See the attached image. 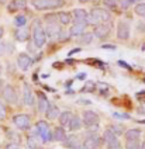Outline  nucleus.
<instances>
[{
  "mask_svg": "<svg viewBox=\"0 0 145 149\" xmlns=\"http://www.w3.org/2000/svg\"><path fill=\"white\" fill-rule=\"evenodd\" d=\"M110 20V13L104 8H100V7H94L92 8L90 14L87 17V24H92V25H99L102 23H106Z\"/></svg>",
  "mask_w": 145,
  "mask_h": 149,
  "instance_id": "nucleus-1",
  "label": "nucleus"
},
{
  "mask_svg": "<svg viewBox=\"0 0 145 149\" xmlns=\"http://www.w3.org/2000/svg\"><path fill=\"white\" fill-rule=\"evenodd\" d=\"M33 41H34V45L37 48H43L45 41H47V31L43 28L41 25V21L40 20H35L34 25H33Z\"/></svg>",
  "mask_w": 145,
  "mask_h": 149,
  "instance_id": "nucleus-2",
  "label": "nucleus"
},
{
  "mask_svg": "<svg viewBox=\"0 0 145 149\" xmlns=\"http://www.w3.org/2000/svg\"><path fill=\"white\" fill-rule=\"evenodd\" d=\"M63 0H33V6L37 10H54L63 6Z\"/></svg>",
  "mask_w": 145,
  "mask_h": 149,
  "instance_id": "nucleus-3",
  "label": "nucleus"
},
{
  "mask_svg": "<svg viewBox=\"0 0 145 149\" xmlns=\"http://www.w3.org/2000/svg\"><path fill=\"white\" fill-rule=\"evenodd\" d=\"M37 134L41 136L43 142H48L52 139L51 131H49V125L47 124L45 121H38V123H37Z\"/></svg>",
  "mask_w": 145,
  "mask_h": 149,
  "instance_id": "nucleus-4",
  "label": "nucleus"
},
{
  "mask_svg": "<svg viewBox=\"0 0 145 149\" xmlns=\"http://www.w3.org/2000/svg\"><path fill=\"white\" fill-rule=\"evenodd\" d=\"M13 123H14V125L17 127L18 130H23V131L28 130L30 125H31L30 117L27 114H17V116H14L13 117Z\"/></svg>",
  "mask_w": 145,
  "mask_h": 149,
  "instance_id": "nucleus-5",
  "label": "nucleus"
},
{
  "mask_svg": "<svg viewBox=\"0 0 145 149\" xmlns=\"http://www.w3.org/2000/svg\"><path fill=\"white\" fill-rule=\"evenodd\" d=\"M3 97L4 100L10 103V104H16L17 103V94H16V90H14V87L13 86H4V89H3Z\"/></svg>",
  "mask_w": 145,
  "mask_h": 149,
  "instance_id": "nucleus-6",
  "label": "nucleus"
},
{
  "mask_svg": "<svg viewBox=\"0 0 145 149\" xmlns=\"http://www.w3.org/2000/svg\"><path fill=\"white\" fill-rule=\"evenodd\" d=\"M83 124L89 128V127H92V125H96L99 124V116H97V113H94V111H85L83 113Z\"/></svg>",
  "mask_w": 145,
  "mask_h": 149,
  "instance_id": "nucleus-7",
  "label": "nucleus"
},
{
  "mask_svg": "<svg viewBox=\"0 0 145 149\" xmlns=\"http://www.w3.org/2000/svg\"><path fill=\"white\" fill-rule=\"evenodd\" d=\"M110 28H111L110 24L102 23V24L94 27V35H96L97 38H106V37H109V34H110Z\"/></svg>",
  "mask_w": 145,
  "mask_h": 149,
  "instance_id": "nucleus-8",
  "label": "nucleus"
},
{
  "mask_svg": "<svg viewBox=\"0 0 145 149\" xmlns=\"http://www.w3.org/2000/svg\"><path fill=\"white\" fill-rule=\"evenodd\" d=\"M117 37L120 40H128L130 38V25L125 21H120L117 25Z\"/></svg>",
  "mask_w": 145,
  "mask_h": 149,
  "instance_id": "nucleus-9",
  "label": "nucleus"
},
{
  "mask_svg": "<svg viewBox=\"0 0 145 149\" xmlns=\"http://www.w3.org/2000/svg\"><path fill=\"white\" fill-rule=\"evenodd\" d=\"M99 145H100V139L96 134H89L87 138L85 139V143H83V146L87 149H97Z\"/></svg>",
  "mask_w": 145,
  "mask_h": 149,
  "instance_id": "nucleus-10",
  "label": "nucleus"
},
{
  "mask_svg": "<svg viewBox=\"0 0 145 149\" xmlns=\"http://www.w3.org/2000/svg\"><path fill=\"white\" fill-rule=\"evenodd\" d=\"M17 63H18V66H20L21 70H27L28 68L31 66L33 59H31V56H30L28 54H20L18 58H17Z\"/></svg>",
  "mask_w": 145,
  "mask_h": 149,
  "instance_id": "nucleus-11",
  "label": "nucleus"
},
{
  "mask_svg": "<svg viewBox=\"0 0 145 149\" xmlns=\"http://www.w3.org/2000/svg\"><path fill=\"white\" fill-rule=\"evenodd\" d=\"M23 100H24V104L26 106H33L34 104V94H33V90H31V87L28 84H24Z\"/></svg>",
  "mask_w": 145,
  "mask_h": 149,
  "instance_id": "nucleus-12",
  "label": "nucleus"
},
{
  "mask_svg": "<svg viewBox=\"0 0 145 149\" xmlns=\"http://www.w3.org/2000/svg\"><path fill=\"white\" fill-rule=\"evenodd\" d=\"M86 27H87V23H76V24H73L72 27H70V30H69V35H72V37L82 35V34L85 33Z\"/></svg>",
  "mask_w": 145,
  "mask_h": 149,
  "instance_id": "nucleus-13",
  "label": "nucleus"
},
{
  "mask_svg": "<svg viewBox=\"0 0 145 149\" xmlns=\"http://www.w3.org/2000/svg\"><path fill=\"white\" fill-rule=\"evenodd\" d=\"M14 37H16V40L20 41V42L27 41V40L30 38V30H28L27 27L17 28V30H16V33H14Z\"/></svg>",
  "mask_w": 145,
  "mask_h": 149,
  "instance_id": "nucleus-14",
  "label": "nucleus"
},
{
  "mask_svg": "<svg viewBox=\"0 0 145 149\" xmlns=\"http://www.w3.org/2000/svg\"><path fill=\"white\" fill-rule=\"evenodd\" d=\"M27 7V0H11L9 4V11H17Z\"/></svg>",
  "mask_w": 145,
  "mask_h": 149,
  "instance_id": "nucleus-15",
  "label": "nucleus"
},
{
  "mask_svg": "<svg viewBox=\"0 0 145 149\" xmlns=\"http://www.w3.org/2000/svg\"><path fill=\"white\" fill-rule=\"evenodd\" d=\"M61 30L59 25L56 23H48V27H47V35L48 38H54V37H59Z\"/></svg>",
  "mask_w": 145,
  "mask_h": 149,
  "instance_id": "nucleus-16",
  "label": "nucleus"
},
{
  "mask_svg": "<svg viewBox=\"0 0 145 149\" xmlns=\"http://www.w3.org/2000/svg\"><path fill=\"white\" fill-rule=\"evenodd\" d=\"M73 17H75L76 23H87L89 14L86 13V10H83V8H76L73 11Z\"/></svg>",
  "mask_w": 145,
  "mask_h": 149,
  "instance_id": "nucleus-17",
  "label": "nucleus"
},
{
  "mask_svg": "<svg viewBox=\"0 0 145 149\" xmlns=\"http://www.w3.org/2000/svg\"><path fill=\"white\" fill-rule=\"evenodd\" d=\"M59 116H61L59 108L56 107V106H54V104H49L48 108H47V111H45V117L48 120H55L56 117H59Z\"/></svg>",
  "mask_w": 145,
  "mask_h": 149,
  "instance_id": "nucleus-18",
  "label": "nucleus"
},
{
  "mask_svg": "<svg viewBox=\"0 0 145 149\" xmlns=\"http://www.w3.org/2000/svg\"><path fill=\"white\" fill-rule=\"evenodd\" d=\"M139 135H141V131L139 130H128L127 132H125V141H137V139H139Z\"/></svg>",
  "mask_w": 145,
  "mask_h": 149,
  "instance_id": "nucleus-19",
  "label": "nucleus"
},
{
  "mask_svg": "<svg viewBox=\"0 0 145 149\" xmlns=\"http://www.w3.org/2000/svg\"><path fill=\"white\" fill-rule=\"evenodd\" d=\"M68 127H69L70 131H77V130H80V127H82L80 118L77 116H72V120H70V123H69Z\"/></svg>",
  "mask_w": 145,
  "mask_h": 149,
  "instance_id": "nucleus-20",
  "label": "nucleus"
},
{
  "mask_svg": "<svg viewBox=\"0 0 145 149\" xmlns=\"http://www.w3.org/2000/svg\"><path fill=\"white\" fill-rule=\"evenodd\" d=\"M66 134L63 131V128L62 127H58L56 130H55V132H54V139L55 141H59V142H65L66 141Z\"/></svg>",
  "mask_w": 145,
  "mask_h": 149,
  "instance_id": "nucleus-21",
  "label": "nucleus"
},
{
  "mask_svg": "<svg viewBox=\"0 0 145 149\" xmlns=\"http://www.w3.org/2000/svg\"><path fill=\"white\" fill-rule=\"evenodd\" d=\"M116 139H117V135H116V134L113 132V131H111L110 128H109L107 131H104V134H103V141L106 142L107 145H110L111 142H114Z\"/></svg>",
  "mask_w": 145,
  "mask_h": 149,
  "instance_id": "nucleus-22",
  "label": "nucleus"
},
{
  "mask_svg": "<svg viewBox=\"0 0 145 149\" xmlns=\"http://www.w3.org/2000/svg\"><path fill=\"white\" fill-rule=\"evenodd\" d=\"M27 145H28V148L30 149H43L40 141L35 138L34 135H30V136H28V139H27Z\"/></svg>",
  "mask_w": 145,
  "mask_h": 149,
  "instance_id": "nucleus-23",
  "label": "nucleus"
},
{
  "mask_svg": "<svg viewBox=\"0 0 145 149\" xmlns=\"http://www.w3.org/2000/svg\"><path fill=\"white\" fill-rule=\"evenodd\" d=\"M65 145H66V148L76 149V148H79V141H77V138L75 136V135H70V136H68V138H66Z\"/></svg>",
  "mask_w": 145,
  "mask_h": 149,
  "instance_id": "nucleus-24",
  "label": "nucleus"
},
{
  "mask_svg": "<svg viewBox=\"0 0 145 149\" xmlns=\"http://www.w3.org/2000/svg\"><path fill=\"white\" fill-rule=\"evenodd\" d=\"M70 114H72V113H69V111H63V113H61V116H59L61 125H69L70 120H72V116H70Z\"/></svg>",
  "mask_w": 145,
  "mask_h": 149,
  "instance_id": "nucleus-25",
  "label": "nucleus"
},
{
  "mask_svg": "<svg viewBox=\"0 0 145 149\" xmlns=\"http://www.w3.org/2000/svg\"><path fill=\"white\" fill-rule=\"evenodd\" d=\"M49 106V103H48V100L45 99V96L44 94H40V100H38V110L40 111H43L45 113L47 111V108Z\"/></svg>",
  "mask_w": 145,
  "mask_h": 149,
  "instance_id": "nucleus-26",
  "label": "nucleus"
},
{
  "mask_svg": "<svg viewBox=\"0 0 145 149\" xmlns=\"http://www.w3.org/2000/svg\"><path fill=\"white\" fill-rule=\"evenodd\" d=\"M58 20H59V23L62 25H68L70 23V14L66 13V11H62L58 14Z\"/></svg>",
  "mask_w": 145,
  "mask_h": 149,
  "instance_id": "nucleus-27",
  "label": "nucleus"
},
{
  "mask_svg": "<svg viewBox=\"0 0 145 149\" xmlns=\"http://www.w3.org/2000/svg\"><path fill=\"white\" fill-rule=\"evenodd\" d=\"M125 149H141L139 139H137V141H127L125 142Z\"/></svg>",
  "mask_w": 145,
  "mask_h": 149,
  "instance_id": "nucleus-28",
  "label": "nucleus"
},
{
  "mask_svg": "<svg viewBox=\"0 0 145 149\" xmlns=\"http://www.w3.org/2000/svg\"><path fill=\"white\" fill-rule=\"evenodd\" d=\"M135 14L145 18V3H138L135 6Z\"/></svg>",
  "mask_w": 145,
  "mask_h": 149,
  "instance_id": "nucleus-29",
  "label": "nucleus"
},
{
  "mask_svg": "<svg viewBox=\"0 0 145 149\" xmlns=\"http://www.w3.org/2000/svg\"><path fill=\"white\" fill-rule=\"evenodd\" d=\"M14 24L17 25L18 28H21V27H26L27 24V18L24 16H17L14 18Z\"/></svg>",
  "mask_w": 145,
  "mask_h": 149,
  "instance_id": "nucleus-30",
  "label": "nucleus"
},
{
  "mask_svg": "<svg viewBox=\"0 0 145 149\" xmlns=\"http://www.w3.org/2000/svg\"><path fill=\"white\" fill-rule=\"evenodd\" d=\"M92 41H93V34L92 33L82 34V37H80V42L82 44H90Z\"/></svg>",
  "mask_w": 145,
  "mask_h": 149,
  "instance_id": "nucleus-31",
  "label": "nucleus"
},
{
  "mask_svg": "<svg viewBox=\"0 0 145 149\" xmlns=\"http://www.w3.org/2000/svg\"><path fill=\"white\" fill-rule=\"evenodd\" d=\"M103 3H104V6H107L110 8L117 7V0H103Z\"/></svg>",
  "mask_w": 145,
  "mask_h": 149,
  "instance_id": "nucleus-32",
  "label": "nucleus"
},
{
  "mask_svg": "<svg viewBox=\"0 0 145 149\" xmlns=\"http://www.w3.org/2000/svg\"><path fill=\"white\" fill-rule=\"evenodd\" d=\"M113 117L120 118V120H130V116H128V114H121V113H113Z\"/></svg>",
  "mask_w": 145,
  "mask_h": 149,
  "instance_id": "nucleus-33",
  "label": "nucleus"
},
{
  "mask_svg": "<svg viewBox=\"0 0 145 149\" xmlns=\"http://www.w3.org/2000/svg\"><path fill=\"white\" fill-rule=\"evenodd\" d=\"M109 149H121V145H120L119 139H116L114 142H111L110 145H109Z\"/></svg>",
  "mask_w": 145,
  "mask_h": 149,
  "instance_id": "nucleus-34",
  "label": "nucleus"
},
{
  "mask_svg": "<svg viewBox=\"0 0 145 149\" xmlns=\"http://www.w3.org/2000/svg\"><path fill=\"white\" fill-rule=\"evenodd\" d=\"M76 103L77 104H80V106H89V104H92V101L87 100V99H79Z\"/></svg>",
  "mask_w": 145,
  "mask_h": 149,
  "instance_id": "nucleus-35",
  "label": "nucleus"
},
{
  "mask_svg": "<svg viewBox=\"0 0 145 149\" xmlns=\"http://www.w3.org/2000/svg\"><path fill=\"white\" fill-rule=\"evenodd\" d=\"M4 117H6V108L3 106V103L0 101V120H3Z\"/></svg>",
  "mask_w": 145,
  "mask_h": 149,
  "instance_id": "nucleus-36",
  "label": "nucleus"
},
{
  "mask_svg": "<svg viewBox=\"0 0 145 149\" xmlns=\"http://www.w3.org/2000/svg\"><path fill=\"white\" fill-rule=\"evenodd\" d=\"M93 89H94V83L89 82V83H87V84L85 86V87H83V91H89V90L93 91Z\"/></svg>",
  "mask_w": 145,
  "mask_h": 149,
  "instance_id": "nucleus-37",
  "label": "nucleus"
},
{
  "mask_svg": "<svg viewBox=\"0 0 145 149\" xmlns=\"http://www.w3.org/2000/svg\"><path fill=\"white\" fill-rule=\"evenodd\" d=\"M120 4H121V8H123V10H127V8L130 7V4H131V3H130L128 0H121V3H120Z\"/></svg>",
  "mask_w": 145,
  "mask_h": 149,
  "instance_id": "nucleus-38",
  "label": "nucleus"
},
{
  "mask_svg": "<svg viewBox=\"0 0 145 149\" xmlns=\"http://www.w3.org/2000/svg\"><path fill=\"white\" fill-rule=\"evenodd\" d=\"M102 48H103V49H111V51H114V49H116V45H111V44H103Z\"/></svg>",
  "mask_w": 145,
  "mask_h": 149,
  "instance_id": "nucleus-39",
  "label": "nucleus"
},
{
  "mask_svg": "<svg viewBox=\"0 0 145 149\" xmlns=\"http://www.w3.org/2000/svg\"><path fill=\"white\" fill-rule=\"evenodd\" d=\"M137 99L141 100V101L144 103V101H145V90H144V91H141V93H138V94H137Z\"/></svg>",
  "mask_w": 145,
  "mask_h": 149,
  "instance_id": "nucleus-40",
  "label": "nucleus"
},
{
  "mask_svg": "<svg viewBox=\"0 0 145 149\" xmlns=\"http://www.w3.org/2000/svg\"><path fill=\"white\" fill-rule=\"evenodd\" d=\"M87 130H89V131H90V132H96V131H97V130H99V125L96 124V125H92V127H89V128H87Z\"/></svg>",
  "mask_w": 145,
  "mask_h": 149,
  "instance_id": "nucleus-41",
  "label": "nucleus"
},
{
  "mask_svg": "<svg viewBox=\"0 0 145 149\" xmlns=\"http://www.w3.org/2000/svg\"><path fill=\"white\" fill-rule=\"evenodd\" d=\"M6 149H20V148H18L17 143H9V145L6 146Z\"/></svg>",
  "mask_w": 145,
  "mask_h": 149,
  "instance_id": "nucleus-42",
  "label": "nucleus"
},
{
  "mask_svg": "<svg viewBox=\"0 0 145 149\" xmlns=\"http://www.w3.org/2000/svg\"><path fill=\"white\" fill-rule=\"evenodd\" d=\"M3 52H4V44H3V42H0V56L3 55Z\"/></svg>",
  "mask_w": 145,
  "mask_h": 149,
  "instance_id": "nucleus-43",
  "label": "nucleus"
},
{
  "mask_svg": "<svg viewBox=\"0 0 145 149\" xmlns=\"http://www.w3.org/2000/svg\"><path fill=\"white\" fill-rule=\"evenodd\" d=\"M119 63H120V65H121V66L127 68V69H131V66H130V65H127V63H125V62H123V61H120Z\"/></svg>",
  "mask_w": 145,
  "mask_h": 149,
  "instance_id": "nucleus-44",
  "label": "nucleus"
},
{
  "mask_svg": "<svg viewBox=\"0 0 145 149\" xmlns=\"http://www.w3.org/2000/svg\"><path fill=\"white\" fill-rule=\"evenodd\" d=\"M79 51H80V48H75L73 51H70V52H69V56H70V55H73V54H76V52H79Z\"/></svg>",
  "mask_w": 145,
  "mask_h": 149,
  "instance_id": "nucleus-45",
  "label": "nucleus"
},
{
  "mask_svg": "<svg viewBox=\"0 0 145 149\" xmlns=\"http://www.w3.org/2000/svg\"><path fill=\"white\" fill-rule=\"evenodd\" d=\"M76 77H77V79H85V77H86V73H79Z\"/></svg>",
  "mask_w": 145,
  "mask_h": 149,
  "instance_id": "nucleus-46",
  "label": "nucleus"
},
{
  "mask_svg": "<svg viewBox=\"0 0 145 149\" xmlns=\"http://www.w3.org/2000/svg\"><path fill=\"white\" fill-rule=\"evenodd\" d=\"M128 1L132 4V3H138V1H141V0H128Z\"/></svg>",
  "mask_w": 145,
  "mask_h": 149,
  "instance_id": "nucleus-47",
  "label": "nucleus"
},
{
  "mask_svg": "<svg viewBox=\"0 0 145 149\" xmlns=\"http://www.w3.org/2000/svg\"><path fill=\"white\" fill-rule=\"evenodd\" d=\"M1 37H3V28L0 27V38H1Z\"/></svg>",
  "mask_w": 145,
  "mask_h": 149,
  "instance_id": "nucleus-48",
  "label": "nucleus"
},
{
  "mask_svg": "<svg viewBox=\"0 0 145 149\" xmlns=\"http://www.w3.org/2000/svg\"><path fill=\"white\" fill-rule=\"evenodd\" d=\"M80 3H87V1H90V0H79Z\"/></svg>",
  "mask_w": 145,
  "mask_h": 149,
  "instance_id": "nucleus-49",
  "label": "nucleus"
},
{
  "mask_svg": "<svg viewBox=\"0 0 145 149\" xmlns=\"http://www.w3.org/2000/svg\"><path fill=\"white\" fill-rule=\"evenodd\" d=\"M141 149H145V141H144V143L141 145Z\"/></svg>",
  "mask_w": 145,
  "mask_h": 149,
  "instance_id": "nucleus-50",
  "label": "nucleus"
},
{
  "mask_svg": "<svg viewBox=\"0 0 145 149\" xmlns=\"http://www.w3.org/2000/svg\"><path fill=\"white\" fill-rule=\"evenodd\" d=\"M76 149H87V148H85V146H79V148H76Z\"/></svg>",
  "mask_w": 145,
  "mask_h": 149,
  "instance_id": "nucleus-51",
  "label": "nucleus"
},
{
  "mask_svg": "<svg viewBox=\"0 0 145 149\" xmlns=\"http://www.w3.org/2000/svg\"><path fill=\"white\" fill-rule=\"evenodd\" d=\"M0 87H1V80H0Z\"/></svg>",
  "mask_w": 145,
  "mask_h": 149,
  "instance_id": "nucleus-52",
  "label": "nucleus"
},
{
  "mask_svg": "<svg viewBox=\"0 0 145 149\" xmlns=\"http://www.w3.org/2000/svg\"><path fill=\"white\" fill-rule=\"evenodd\" d=\"M0 68H1V66H0ZM0 72H1V69H0Z\"/></svg>",
  "mask_w": 145,
  "mask_h": 149,
  "instance_id": "nucleus-53",
  "label": "nucleus"
},
{
  "mask_svg": "<svg viewBox=\"0 0 145 149\" xmlns=\"http://www.w3.org/2000/svg\"><path fill=\"white\" fill-rule=\"evenodd\" d=\"M144 82H145V79H144Z\"/></svg>",
  "mask_w": 145,
  "mask_h": 149,
  "instance_id": "nucleus-54",
  "label": "nucleus"
}]
</instances>
